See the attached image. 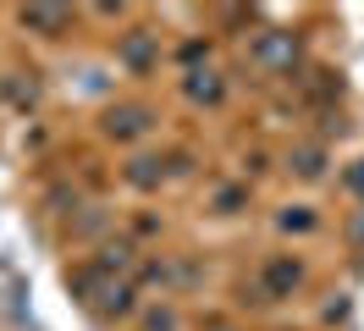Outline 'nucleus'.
Here are the masks:
<instances>
[{
    "instance_id": "f03ea898",
    "label": "nucleus",
    "mask_w": 364,
    "mask_h": 331,
    "mask_svg": "<svg viewBox=\"0 0 364 331\" xmlns=\"http://www.w3.org/2000/svg\"><path fill=\"white\" fill-rule=\"evenodd\" d=\"M61 11H23V28H61Z\"/></svg>"
},
{
    "instance_id": "f257e3e1",
    "label": "nucleus",
    "mask_w": 364,
    "mask_h": 331,
    "mask_svg": "<svg viewBox=\"0 0 364 331\" xmlns=\"http://www.w3.org/2000/svg\"><path fill=\"white\" fill-rule=\"evenodd\" d=\"M111 132H122V138L144 132V110H122V116H111Z\"/></svg>"
}]
</instances>
